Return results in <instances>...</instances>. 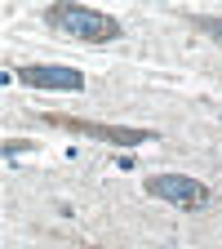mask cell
<instances>
[{"label": "cell", "instance_id": "cell-1", "mask_svg": "<svg viewBox=\"0 0 222 249\" xmlns=\"http://www.w3.org/2000/svg\"><path fill=\"white\" fill-rule=\"evenodd\" d=\"M45 22L58 31V36H71L80 45H111L124 36V27L116 14L107 9H89V5H49L45 9Z\"/></svg>", "mask_w": 222, "mask_h": 249}, {"label": "cell", "instance_id": "cell-2", "mask_svg": "<svg viewBox=\"0 0 222 249\" xmlns=\"http://www.w3.org/2000/svg\"><path fill=\"white\" fill-rule=\"evenodd\" d=\"M53 129H67L93 142H107V147H142V142H160L155 129H134V124H102V120H80V116H45Z\"/></svg>", "mask_w": 222, "mask_h": 249}, {"label": "cell", "instance_id": "cell-3", "mask_svg": "<svg viewBox=\"0 0 222 249\" xmlns=\"http://www.w3.org/2000/svg\"><path fill=\"white\" fill-rule=\"evenodd\" d=\"M142 192L151 200H165V205H178V209H205L209 196H213L191 174H151V178H142Z\"/></svg>", "mask_w": 222, "mask_h": 249}, {"label": "cell", "instance_id": "cell-4", "mask_svg": "<svg viewBox=\"0 0 222 249\" xmlns=\"http://www.w3.org/2000/svg\"><path fill=\"white\" fill-rule=\"evenodd\" d=\"M14 76L31 89H49V93H80L85 89V71L67 67V62H22V67H14Z\"/></svg>", "mask_w": 222, "mask_h": 249}, {"label": "cell", "instance_id": "cell-5", "mask_svg": "<svg viewBox=\"0 0 222 249\" xmlns=\"http://www.w3.org/2000/svg\"><path fill=\"white\" fill-rule=\"evenodd\" d=\"M182 18L191 22L196 31H205V36H209V40L222 49V18H218V14H182Z\"/></svg>", "mask_w": 222, "mask_h": 249}, {"label": "cell", "instance_id": "cell-6", "mask_svg": "<svg viewBox=\"0 0 222 249\" xmlns=\"http://www.w3.org/2000/svg\"><path fill=\"white\" fill-rule=\"evenodd\" d=\"M31 147H36V142H22V138H5V147H0V151H5V160H9V156H18V151H31Z\"/></svg>", "mask_w": 222, "mask_h": 249}]
</instances>
